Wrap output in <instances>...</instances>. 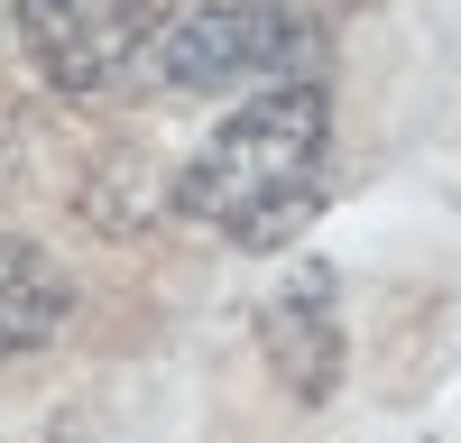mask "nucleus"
I'll return each mask as SVG.
<instances>
[{
    "mask_svg": "<svg viewBox=\"0 0 461 443\" xmlns=\"http://www.w3.org/2000/svg\"><path fill=\"white\" fill-rule=\"evenodd\" d=\"M332 37L267 19L249 0H194L185 19L158 28L148 74H167L176 93H277V84H323Z\"/></svg>",
    "mask_w": 461,
    "mask_h": 443,
    "instance_id": "2",
    "label": "nucleus"
},
{
    "mask_svg": "<svg viewBox=\"0 0 461 443\" xmlns=\"http://www.w3.org/2000/svg\"><path fill=\"white\" fill-rule=\"evenodd\" d=\"M65 314H74V277H65L37 240L0 231V360H19V351H37V342H56Z\"/></svg>",
    "mask_w": 461,
    "mask_h": 443,
    "instance_id": "5",
    "label": "nucleus"
},
{
    "mask_svg": "<svg viewBox=\"0 0 461 443\" xmlns=\"http://www.w3.org/2000/svg\"><path fill=\"white\" fill-rule=\"evenodd\" d=\"M323 148H332V93L323 84L249 93L194 148V167L176 176V212L212 222V231L240 240V249H277L295 222H314V203H323Z\"/></svg>",
    "mask_w": 461,
    "mask_h": 443,
    "instance_id": "1",
    "label": "nucleus"
},
{
    "mask_svg": "<svg viewBox=\"0 0 461 443\" xmlns=\"http://www.w3.org/2000/svg\"><path fill=\"white\" fill-rule=\"evenodd\" d=\"M258 351H267V369H277L304 406H323L341 388V295H332L323 258L286 268L277 286L258 295Z\"/></svg>",
    "mask_w": 461,
    "mask_h": 443,
    "instance_id": "4",
    "label": "nucleus"
},
{
    "mask_svg": "<svg viewBox=\"0 0 461 443\" xmlns=\"http://www.w3.org/2000/svg\"><path fill=\"white\" fill-rule=\"evenodd\" d=\"M249 10H267V19H295V28H314V37H332L341 19L360 10V0H249Z\"/></svg>",
    "mask_w": 461,
    "mask_h": 443,
    "instance_id": "6",
    "label": "nucleus"
},
{
    "mask_svg": "<svg viewBox=\"0 0 461 443\" xmlns=\"http://www.w3.org/2000/svg\"><path fill=\"white\" fill-rule=\"evenodd\" d=\"M10 10H19V37L37 47V65L65 93H102L121 74H139L167 28L148 0H10Z\"/></svg>",
    "mask_w": 461,
    "mask_h": 443,
    "instance_id": "3",
    "label": "nucleus"
}]
</instances>
